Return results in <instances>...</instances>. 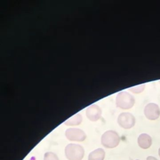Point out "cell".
<instances>
[{"label":"cell","instance_id":"5bb4252c","mask_svg":"<svg viewBox=\"0 0 160 160\" xmlns=\"http://www.w3.org/2000/svg\"><path fill=\"white\" fill-rule=\"evenodd\" d=\"M158 153H159V156H160V148L159 149V151H158Z\"/></svg>","mask_w":160,"mask_h":160},{"label":"cell","instance_id":"3957f363","mask_svg":"<svg viewBox=\"0 0 160 160\" xmlns=\"http://www.w3.org/2000/svg\"><path fill=\"white\" fill-rule=\"evenodd\" d=\"M119 136L114 131H107L102 135L101 143L106 148H114L119 144Z\"/></svg>","mask_w":160,"mask_h":160},{"label":"cell","instance_id":"277c9868","mask_svg":"<svg viewBox=\"0 0 160 160\" xmlns=\"http://www.w3.org/2000/svg\"><path fill=\"white\" fill-rule=\"evenodd\" d=\"M119 125L124 129H130L132 128L136 122L134 116L130 112H122L118 118Z\"/></svg>","mask_w":160,"mask_h":160},{"label":"cell","instance_id":"7c38bea8","mask_svg":"<svg viewBox=\"0 0 160 160\" xmlns=\"http://www.w3.org/2000/svg\"><path fill=\"white\" fill-rule=\"evenodd\" d=\"M144 88H145V84H142L141 85H138L136 86L132 87V88H129V89L131 91H132L134 93H139V92H141L144 90Z\"/></svg>","mask_w":160,"mask_h":160},{"label":"cell","instance_id":"4fadbf2b","mask_svg":"<svg viewBox=\"0 0 160 160\" xmlns=\"http://www.w3.org/2000/svg\"><path fill=\"white\" fill-rule=\"evenodd\" d=\"M146 160H158L157 158L153 157V156H149L147 158Z\"/></svg>","mask_w":160,"mask_h":160},{"label":"cell","instance_id":"52a82bcc","mask_svg":"<svg viewBox=\"0 0 160 160\" xmlns=\"http://www.w3.org/2000/svg\"><path fill=\"white\" fill-rule=\"evenodd\" d=\"M86 114L90 121H96L101 118V109L97 104H93L86 109Z\"/></svg>","mask_w":160,"mask_h":160},{"label":"cell","instance_id":"ba28073f","mask_svg":"<svg viewBox=\"0 0 160 160\" xmlns=\"http://www.w3.org/2000/svg\"><path fill=\"white\" fill-rule=\"evenodd\" d=\"M138 143L139 146L142 149H148L152 144V138L148 134L142 133L139 136Z\"/></svg>","mask_w":160,"mask_h":160},{"label":"cell","instance_id":"8fae6325","mask_svg":"<svg viewBox=\"0 0 160 160\" xmlns=\"http://www.w3.org/2000/svg\"><path fill=\"white\" fill-rule=\"evenodd\" d=\"M44 160H59V159L54 152H47L44 155Z\"/></svg>","mask_w":160,"mask_h":160},{"label":"cell","instance_id":"8992f818","mask_svg":"<svg viewBox=\"0 0 160 160\" xmlns=\"http://www.w3.org/2000/svg\"><path fill=\"white\" fill-rule=\"evenodd\" d=\"M144 113L145 116L149 120H156L160 116V108L158 104L150 102L144 108Z\"/></svg>","mask_w":160,"mask_h":160},{"label":"cell","instance_id":"9a60e30c","mask_svg":"<svg viewBox=\"0 0 160 160\" xmlns=\"http://www.w3.org/2000/svg\"><path fill=\"white\" fill-rule=\"evenodd\" d=\"M159 82H160V81H159Z\"/></svg>","mask_w":160,"mask_h":160},{"label":"cell","instance_id":"9c48e42d","mask_svg":"<svg viewBox=\"0 0 160 160\" xmlns=\"http://www.w3.org/2000/svg\"><path fill=\"white\" fill-rule=\"evenodd\" d=\"M105 157V152L102 148L95 149L89 153L88 160H104Z\"/></svg>","mask_w":160,"mask_h":160},{"label":"cell","instance_id":"7a4b0ae2","mask_svg":"<svg viewBox=\"0 0 160 160\" xmlns=\"http://www.w3.org/2000/svg\"><path fill=\"white\" fill-rule=\"evenodd\" d=\"M135 102L134 97L126 91L119 92L116 98V104L117 107L122 109H128L131 108Z\"/></svg>","mask_w":160,"mask_h":160},{"label":"cell","instance_id":"5b68a950","mask_svg":"<svg viewBox=\"0 0 160 160\" xmlns=\"http://www.w3.org/2000/svg\"><path fill=\"white\" fill-rule=\"evenodd\" d=\"M65 136L68 139L72 141H83L86 138L85 132L78 128H69L65 132Z\"/></svg>","mask_w":160,"mask_h":160},{"label":"cell","instance_id":"2e32d148","mask_svg":"<svg viewBox=\"0 0 160 160\" xmlns=\"http://www.w3.org/2000/svg\"><path fill=\"white\" fill-rule=\"evenodd\" d=\"M137 160H138V159H137Z\"/></svg>","mask_w":160,"mask_h":160},{"label":"cell","instance_id":"6da1fadb","mask_svg":"<svg viewBox=\"0 0 160 160\" xmlns=\"http://www.w3.org/2000/svg\"><path fill=\"white\" fill-rule=\"evenodd\" d=\"M65 156L68 160H82L84 155V149L82 146L77 144H69L65 148Z\"/></svg>","mask_w":160,"mask_h":160},{"label":"cell","instance_id":"30bf717a","mask_svg":"<svg viewBox=\"0 0 160 160\" xmlns=\"http://www.w3.org/2000/svg\"><path fill=\"white\" fill-rule=\"evenodd\" d=\"M82 122V116L80 114H76L68 119L64 124L67 126H77Z\"/></svg>","mask_w":160,"mask_h":160}]
</instances>
